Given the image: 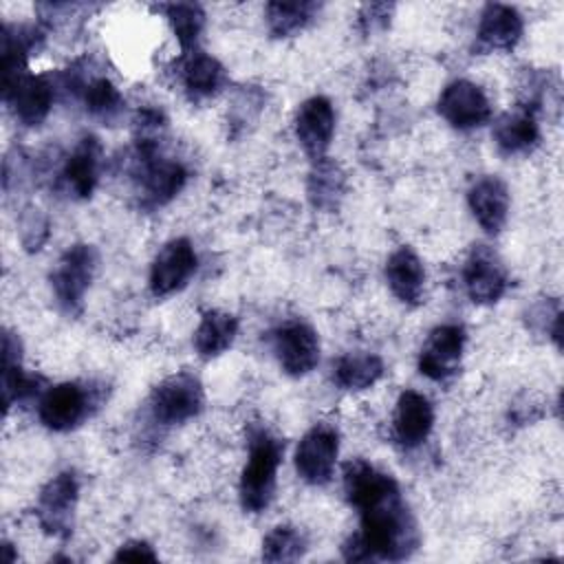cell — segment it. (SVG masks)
Segmentation results:
<instances>
[{"label":"cell","instance_id":"6da1fadb","mask_svg":"<svg viewBox=\"0 0 564 564\" xmlns=\"http://www.w3.org/2000/svg\"><path fill=\"white\" fill-rule=\"evenodd\" d=\"M361 516L359 538L372 560H405L419 546L414 516L401 498L399 485H392L370 502L357 509Z\"/></svg>","mask_w":564,"mask_h":564},{"label":"cell","instance_id":"7a4b0ae2","mask_svg":"<svg viewBox=\"0 0 564 564\" xmlns=\"http://www.w3.org/2000/svg\"><path fill=\"white\" fill-rule=\"evenodd\" d=\"M282 443L267 430L256 427L249 434V458L240 476V505L249 513L264 511L275 494Z\"/></svg>","mask_w":564,"mask_h":564},{"label":"cell","instance_id":"3957f363","mask_svg":"<svg viewBox=\"0 0 564 564\" xmlns=\"http://www.w3.org/2000/svg\"><path fill=\"white\" fill-rule=\"evenodd\" d=\"M134 181L143 207L167 205L187 183L181 161L163 156L161 145H134Z\"/></svg>","mask_w":564,"mask_h":564},{"label":"cell","instance_id":"277c9868","mask_svg":"<svg viewBox=\"0 0 564 564\" xmlns=\"http://www.w3.org/2000/svg\"><path fill=\"white\" fill-rule=\"evenodd\" d=\"M97 249L86 242H77L62 253L51 273L53 297L62 313L70 317L82 313L86 291L90 289V282L97 273Z\"/></svg>","mask_w":564,"mask_h":564},{"label":"cell","instance_id":"5b68a950","mask_svg":"<svg viewBox=\"0 0 564 564\" xmlns=\"http://www.w3.org/2000/svg\"><path fill=\"white\" fill-rule=\"evenodd\" d=\"M205 394L198 377L192 372H176L159 381L148 399L150 416L156 425H181L203 410Z\"/></svg>","mask_w":564,"mask_h":564},{"label":"cell","instance_id":"8992f818","mask_svg":"<svg viewBox=\"0 0 564 564\" xmlns=\"http://www.w3.org/2000/svg\"><path fill=\"white\" fill-rule=\"evenodd\" d=\"M95 403H99L95 388L64 381L46 388L40 394L37 416L44 427L53 432H68L75 430L86 416H90Z\"/></svg>","mask_w":564,"mask_h":564},{"label":"cell","instance_id":"52a82bcc","mask_svg":"<svg viewBox=\"0 0 564 564\" xmlns=\"http://www.w3.org/2000/svg\"><path fill=\"white\" fill-rule=\"evenodd\" d=\"M79 498V478L73 469L55 474L37 494V522L53 538H68Z\"/></svg>","mask_w":564,"mask_h":564},{"label":"cell","instance_id":"ba28073f","mask_svg":"<svg viewBox=\"0 0 564 564\" xmlns=\"http://www.w3.org/2000/svg\"><path fill=\"white\" fill-rule=\"evenodd\" d=\"M337 454H339L337 430L328 423L313 425L295 447L297 476L313 487L328 485L335 471Z\"/></svg>","mask_w":564,"mask_h":564},{"label":"cell","instance_id":"9c48e42d","mask_svg":"<svg viewBox=\"0 0 564 564\" xmlns=\"http://www.w3.org/2000/svg\"><path fill=\"white\" fill-rule=\"evenodd\" d=\"M271 348L289 377H304L319 364V337L306 322H286L271 333Z\"/></svg>","mask_w":564,"mask_h":564},{"label":"cell","instance_id":"30bf717a","mask_svg":"<svg viewBox=\"0 0 564 564\" xmlns=\"http://www.w3.org/2000/svg\"><path fill=\"white\" fill-rule=\"evenodd\" d=\"M436 110L456 130H474L491 119V104L485 90L469 79L447 84L438 95Z\"/></svg>","mask_w":564,"mask_h":564},{"label":"cell","instance_id":"8fae6325","mask_svg":"<svg viewBox=\"0 0 564 564\" xmlns=\"http://www.w3.org/2000/svg\"><path fill=\"white\" fill-rule=\"evenodd\" d=\"M463 284L474 304L487 306L496 304L505 295L509 286V275L498 253L487 245H478L465 260Z\"/></svg>","mask_w":564,"mask_h":564},{"label":"cell","instance_id":"7c38bea8","mask_svg":"<svg viewBox=\"0 0 564 564\" xmlns=\"http://www.w3.org/2000/svg\"><path fill=\"white\" fill-rule=\"evenodd\" d=\"M198 264L196 251L187 238H174L161 247L150 267V291L156 297L178 293Z\"/></svg>","mask_w":564,"mask_h":564},{"label":"cell","instance_id":"4fadbf2b","mask_svg":"<svg viewBox=\"0 0 564 564\" xmlns=\"http://www.w3.org/2000/svg\"><path fill=\"white\" fill-rule=\"evenodd\" d=\"M465 330L458 324L436 326L419 352V370L432 381H445L460 368L465 350Z\"/></svg>","mask_w":564,"mask_h":564},{"label":"cell","instance_id":"5bb4252c","mask_svg":"<svg viewBox=\"0 0 564 564\" xmlns=\"http://www.w3.org/2000/svg\"><path fill=\"white\" fill-rule=\"evenodd\" d=\"M2 97H4V104L11 108L13 117L22 126L35 128L51 112V106L55 99V86L44 75L24 73L11 84L2 86Z\"/></svg>","mask_w":564,"mask_h":564},{"label":"cell","instance_id":"9a60e30c","mask_svg":"<svg viewBox=\"0 0 564 564\" xmlns=\"http://www.w3.org/2000/svg\"><path fill=\"white\" fill-rule=\"evenodd\" d=\"M101 159H104V148L97 137L86 134L79 139L75 150L66 156L64 167L59 170V187L64 194L70 198H88L97 183H99V172H101Z\"/></svg>","mask_w":564,"mask_h":564},{"label":"cell","instance_id":"2e32d148","mask_svg":"<svg viewBox=\"0 0 564 564\" xmlns=\"http://www.w3.org/2000/svg\"><path fill=\"white\" fill-rule=\"evenodd\" d=\"M335 134V110L333 104L322 97H308L295 112V137L302 150L313 159L326 156Z\"/></svg>","mask_w":564,"mask_h":564},{"label":"cell","instance_id":"e0dca14e","mask_svg":"<svg viewBox=\"0 0 564 564\" xmlns=\"http://www.w3.org/2000/svg\"><path fill=\"white\" fill-rule=\"evenodd\" d=\"M522 37V15L500 2L485 4L476 31L474 51L478 53H496V51H511Z\"/></svg>","mask_w":564,"mask_h":564},{"label":"cell","instance_id":"ac0fdd59","mask_svg":"<svg viewBox=\"0 0 564 564\" xmlns=\"http://www.w3.org/2000/svg\"><path fill=\"white\" fill-rule=\"evenodd\" d=\"M178 77L189 101L212 99L227 86L225 66L200 48L183 53L178 62Z\"/></svg>","mask_w":564,"mask_h":564},{"label":"cell","instance_id":"d6986e66","mask_svg":"<svg viewBox=\"0 0 564 564\" xmlns=\"http://www.w3.org/2000/svg\"><path fill=\"white\" fill-rule=\"evenodd\" d=\"M392 427L401 447H419L434 427V408L430 399L416 390H403L397 399Z\"/></svg>","mask_w":564,"mask_h":564},{"label":"cell","instance_id":"ffe728a7","mask_svg":"<svg viewBox=\"0 0 564 564\" xmlns=\"http://www.w3.org/2000/svg\"><path fill=\"white\" fill-rule=\"evenodd\" d=\"M467 205L476 223L496 236L509 216V189L498 176H482L469 187Z\"/></svg>","mask_w":564,"mask_h":564},{"label":"cell","instance_id":"44dd1931","mask_svg":"<svg viewBox=\"0 0 564 564\" xmlns=\"http://www.w3.org/2000/svg\"><path fill=\"white\" fill-rule=\"evenodd\" d=\"M494 143L505 156L529 154L540 141V126L535 112L518 106L516 110L505 112L494 123Z\"/></svg>","mask_w":564,"mask_h":564},{"label":"cell","instance_id":"7402d4cb","mask_svg":"<svg viewBox=\"0 0 564 564\" xmlns=\"http://www.w3.org/2000/svg\"><path fill=\"white\" fill-rule=\"evenodd\" d=\"M386 280L392 295L410 306L421 304L425 289V267L410 247H399L386 262Z\"/></svg>","mask_w":564,"mask_h":564},{"label":"cell","instance_id":"603a6c76","mask_svg":"<svg viewBox=\"0 0 564 564\" xmlns=\"http://www.w3.org/2000/svg\"><path fill=\"white\" fill-rule=\"evenodd\" d=\"M238 319L227 311H207L203 313L194 330V350L200 359H214L223 355L236 339Z\"/></svg>","mask_w":564,"mask_h":564},{"label":"cell","instance_id":"cb8c5ba5","mask_svg":"<svg viewBox=\"0 0 564 564\" xmlns=\"http://www.w3.org/2000/svg\"><path fill=\"white\" fill-rule=\"evenodd\" d=\"M308 200L315 209L333 212L346 192V174L344 170L330 161L328 156H322L313 161V167L308 172Z\"/></svg>","mask_w":564,"mask_h":564},{"label":"cell","instance_id":"d4e9b609","mask_svg":"<svg viewBox=\"0 0 564 564\" xmlns=\"http://www.w3.org/2000/svg\"><path fill=\"white\" fill-rule=\"evenodd\" d=\"M383 377V361L372 352H348L333 366V379L341 390L359 392L372 388Z\"/></svg>","mask_w":564,"mask_h":564},{"label":"cell","instance_id":"484cf974","mask_svg":"<svg viewBox=\"0 0 564 564\" xmlns=\"http://www.w3.org/2000/svg\"><path fill=\"white\" fill-rule=\"evenodd\" d=\"M86 112L104 126H115L126 110L123 95L108 77H90L82 88Z\"/></svg>","mask_w":564,"mask_h":564},{"label":"cell","instance_id":"4316f807","mask_svg":"<svg viewBox=\"0 0 564 564\" xmlns=\"http://www.w3.org/2000/svg\"><path fill=\"white\" fill-rule=\"evenodd\" d=\"M319 11V4L315 2H269L267 13V26L271 35L275 37H289L300 33Z\"/></svg>","mask_w":564,"mask_h":564},{"label":"cell","instance_id":"83f0119b","mask_svg":"<svg viewBox=\"0 0 564 564\" xmlns=\"http://www.w3.org/2000/svg\"><path fill=\"white\" fill-rule=\"evenodd\" d=\"M165 18L172 26V33L176 42L181 44L183 53H189L196 48V42L205 26V11L196 2H172L163 7Z\"/></svg>","mask_w":564,"mask_h":564},{"label":"cell","instance_id":"f1b7e54d","mask_svg":"<svg viewBox=\"0 0 564 564\" xmlns=\"http://www.w3.org/2000/svg\"><path fill=\"white\" fill-rule=\"evenodd\" d=\"M306 551V538L297 527L278 524L262 540L264 562H295Z\"/></svg>","mask_w":564,"mask_h":564},{"label":"cell","instance_id":"f546056e","mask_svg":"<svg viewBox=\"0 0 564 564\" xmlns=\"http://www.w3.org/2000/svg\"><path fill=\"white\" fill-rule=\"evenodd\" d=\"M40 386H42V377L24 372L22 370V361L2 364V399H4V410L37 397L42 392Z\"/></svg>","mask_w":564,"mask_h":564},{"label":"cell","instance_id":"4dcf8cb0","mask_svg":"<svg viewBox=\"0 0 564 564\" xmlns=\"http://www.w3.org/2000/svg\"><path fill=\"white\" fill-rule=\"evenodd\" d=\"M48 229H51L48 218L40 209L29 207L20 218V240H22L24 249L40 251L48 238Z\"/></svg>","mask_w":564,"mask_h":564},{"label":"cell","instance_id":"1f68e13d","mask_svg":"<svg viewBox=\"0 0 564 564\" xmlns=\"http://www.w3.org/2000/svg\"><path fill=\"white\" fill-rule=\"evenodd\" d=\"M394 4H386V2H370L364 4L359 11V26L366 35H372L377 31H383L390 24V15H392Z\"/></svg>","mask_w":564,"mask_h":564},{"label":"cell","instance_id":"d6a6232c","mask_svg":"<svg viewBox=\"0 0 564 564\" xmlns=\"http://www.w3.org/2000/svg\"><path fill=\"white\" fill-rule=\"evenodd\" d=\"M115 562H156V553L145 540H130L119 546Z\"/></svg>","mask_w":564,"mask_h":564}]
</instances>
